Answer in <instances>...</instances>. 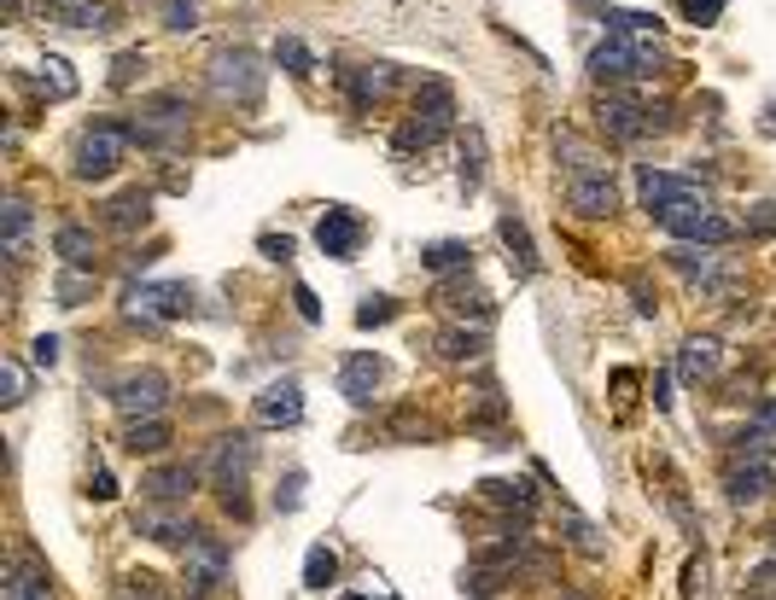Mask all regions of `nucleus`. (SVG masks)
Wrapping results in <instances>:
<instances>
[{"mask_svg": "<svg viewBox=\"0 0 776 600\" xmlns=\"http://www.w3.org/2000/svg\"><path fill=\"white\" fill-rule=\"evenodd\" d=\"M380 380H385V362L374 350H357V356H345V368H339V397L350 408H368V403H374V391H380Z\"/></svg>", "mask_w": 776, "mask_h": 600, "instance_id": "f8f14e48", "label": "nucleus"}, {"mask_svg": "<svg viewBox=\"0 0 776 600\" xmlns=\"http://www.w3.org/2000/svg\"><path fill=\"white\" fill-rule=\"evenodd\" d=\"M385 437H392V443H427V437H432V425L420 420L415 408H403V415L385 420Z\"/></svg>", "mask_w": 776, "mask_h": 600, "instance_id": "ea45409f", "label": "nucleus"}, {"mask_svg": "<svg viewBox=\"0 0 776 600\" xmlns=\"http://www.w3.org/2000/svg\"><path fill=\"white\" fill-rule=\"evenodd\" d=\"M123 449H129V455H164V449H170V425H164L158 415L129 420V425H123Z\"/></svg>", "mask_w": 776, "mask_h": 600, "instance_id": "c85d7f7f", "label": "nucleus"}, {"mask_svg": "<svg viewBox=\"0 0 776 600\" xmlns=\"http://www.w3.org/2000/svg\"><path fill=\"white\" fill-rule=\"evenodd\" d=\"M554 158L566 164V176H601V169H607V164L596 158V152H589V146L578 141V134H566V129L554 134Z\"/></svg>", "mask_w": 776, "mask_h": 600, "instance_id": "2f4dec72", "label": "nucleus"}, {"mask_svg": "<svg viewBox=\"0 0 776 600\" xmlns=\"http://www.w3.org/2000/svg\"><path fill=\"white\" fill-rule=\"evenodd\" d=\"M420 268L427 274H467L474 268V245H467V239H432V245H420Z\"/></svg>", "mask_w": 776, "mask_h": 600, "instance_id": "b1692460", "label": "nucleus"}, {"mask_svg": "<svg viewBox=\"0 0 776 600\" xmlns=\"http://www.w3.org/2000/svg\"><path fill=\"white\" fill-rule=\"evenodd\" d=\"M134 537L164 542V548H193L199 542V525L181 519V513H170V507H158V513H141V519H134Z\"/></svg>", "mask_w": 776, "mask_h": 600, "instance_id": "6ab92c4d", "label": "nucleus"}, {"mask_svg": "<svg viewBox=\"0 0 776 600\" xmlns=\"http://www.w3.org/2000/svg\"><path fill=\"white\" fill-rule=\"evenodd\" d=\"M561 600H589V595H561Z\"/></svg>", "mask_w": 776, "mask_h": 600, "instance_id": "e2e57ef3", "label": "nucleus"}, {"mask_svg": "<svg viewBox=\"0 0 776 600\" xmlns=\"http://www.w3.org/2000/svg\"><path fill=\"white\" fill-rule=\"evenodd\" d=\"M385 321H397V303L392 298H362V310H357V327H385Z\"/></svg>", "mask_w": 776, "mask_h": 600, "instance_id": "49530a36", "label": "nucleus"}, {"mask_svg": "<svg viewBox=\"0 0 776 600\" xmlns=\"http://www.w3.org/2000/svg\"><path fill=\"white\" fill-rule=\"evenodd\" d=\"M485 187V134L467 129L462 134V193H479Z\"/></svg>", "mask_w": 776, "mask_h": 600, "instance_id": "c9c22d12", "label": "nucleus"}, {"mask_svg": "<svg viewBox=\"0 0 776 600\" xmlns=\"http://www.w3.org/2000/svg\"><path fill=\"white\" fill-rule=\"evenodd\" d=\"M0 600H53V583L41 572H29V565H19V572L0 583Z\"/></svg>", "mask_w": 776, "mask_h": 600, "instance_id": "f704fd0d", "label": "nucleus"}, {"mask_svg": "<svg viewBox=\"0 0 776 600\" xmlns=\"http://www.w3.org/2000/svg\"><path fill=\"white\" fill-rule=\"evenodd\" d=\"M607 36H631V41H660V12H613L607 7Z\"/></svg>", "mask_w": 776, "mask_h": 600, "instance_id": "c756f323", "label": "nucleus"}, {"mask_svg": "<svg viewBox=\"0 0 776 600\" xmlns=\"http://www.w3.org/2000/svg\"><path fill=\"white\" fill-rule=\"evenodd\" d=\"M759 129H765L771 141H776V106H765V123H759Z\"/></svg>", "mask_w": 776, "mask_h": 600, "instance_id": "052dcab7", "label": "nucleus"}, {"mask_svg": "<svg viewBox=\"0 0 776 600\" xmlns=\"http://www.w3.org/2000/svg\"><path fill=\"white\" fill-rule=\"evenodd\" d=\"M566 204L578 216H589V221H601V216H613L619 211V187H613V176H566Z\"/></svg>", "mask_w": 776, "mask_h": 600, "instance_id": "9b49d317", "label": "nucleus"}, {"mask_svg": "<svg viewBox=\"0 0 776 600\" xmlns=\"http://www.w3.org/2000/svg\"><path fill=\"white\" fill-rule=\"evenodd\" d=\"M134 71H146V53H141V47H129V53L111 59V88H129Z\"/></svg>", "mask_w": 776, "mask_h": 600, "instance_id": "8fccbe9b", "label": "nucleus"}, {"mask_svg": "<svg viewBox=\"0 0 776 600\" xmlns=\"http://www.w3.org/2000/svg\"><path fill=\"white\" fill-rule=\"evenodd\" d=\"M753 432H771V437H776V403H759V415H753Z\"/></svg>", "mask_w": 776, "mask_h": 600, "instance_id": "13d9d810", "label": "nucleus"}, {"mask_svg": "<svg viewBox=\"0 0 776 600\" xmlns=\"http://www.w3.org/2000/svg\"><path fill=\"white\" fill-rule=\"evenodd\" d=\"M741 233H748V239H771V233H776V204H771V199L753 204L748 221H741Z\"/></svg>", "mask_w": 776, "mask_h": 600, "instance_id": "09e8293b", "label": "nucleus"}, {"mask_svg": "<svg viewBox=\"0 0 776 600\" xmlns=\"http://www.w3.org/2000/svg\"><path fill=\"white\" fill-rule=\"evenodd\" d=\"M666 268H678L683 280H701L706 291H724V280H718V251H713V245H683V239H678V245L666 251Z\"/></svg>", "mask_w": 776, "mask_h": 600, "instance_id": "412c9836", "label": "nucleus"}, {"mask_svg": "<svg viewBox=\"0 0 776 600\" xmlns=\"http://www.w3.org/2000/svg\"><path fill=\"white\" fill-rule=\"evenodd\" d=\"M497 589H502L497 565H474V572L462 577V595H474V600H497Z\"/></svg>", "mask_w": 776, "mask_h": 600, "instance_id": "79ce46f5", "label": "nucleus"}, {"mask_svg": "<svg viewBox=\"0 0 776 600\" xmlns=\"http://www.w3.org/2000/svg\"><path fill=\"white\" fill-rule=\"evenodd\" d=\"M0 385H7V397H0L7 408H19V403L29 397V373H24L19 356H7V362H0Z\"/></svg>", "mask_w": 776, "mask_h": 600, "instance_id": "a19ab883", "label": "nucleus"}, {"mask_svg": "<svg viewBox=\"0 0 776 600\" xmlns=\"http://www.w3.org/2000/svg\"><path fill=\"white\" fill-rule=\"evenodd\" d=\"M415 117L444 134V129L455 123V94H450V82H420V88H415Z\"/></svg>", "mask_w": 776, "mask_h": 600, "instance_id": "393cba45", "label": "nucleus"}, {"mask_svg": "<svg viewBox=\"0 0 776 600\" xmlns=\"http://www.w3.org/2000/svg\"><path fill=\"white\" fill-rule=\"evenodd\" d=\"M53 7H76V0H53Z\"/></svg>", "mask_w": 776, "mask_h": 600, "instance_id": "0e129e2a", "label": "nucleus"}, {"mask_svg": "<svg viewBox=\"0 0 776 600\" xmlns=\"http://www.w3.org/2000/svg\"><path fill=\"white\" fill-rule=\"evenodd\" d=\"M193 310V286L188 280H141L129 291V315L134 321H176Z\"/></svg>", "mask_w": 776, "mask_h": 600, "instance_id": "423d86ee", "label": "nucleus"}, {"mask_svg": "<svg viewBox=\"0 0 776 600\" xmlns=\"http://www.w3.org/2000/svg\"><path fill=\"white\" fill-rule=\"evenodd\" d=\"M654 221H660L671 239H683V245H713V251H718V245H730V239H736V228H730V221H724L706 199H689V204H671V211H654Z\"/></svg>", "mask_w": 776, "mask_h": 600, "instance_id": "7ed1b4c3", "label": "nucleus"}, {"mask_svg": "<svg viewBox=\"0 0 776 600\" xmlns=\"http://www.w3.org/2000/svg\"><path fill=\"white\" fill-rule=\"evenodd\" d=\"M303 484H310V478H303V467H293V472H286V490L275 495V507H280V513H298V507H303Z\"/></svg>", "mask_w": 776, "mask_h": 600, "instance_id": "603ef678", "label": "nucleus"}, {"mask_svg": "<svg viewBox=\"0 0 776 600\" xmlns=\"http://www.w3.org/2000/svg\"><path fill=\"white\" fill-rule=\"evenodd\" d=\"M263 256H275V263H280V256H293V239H286V233H263Z\"/></svg>", "mask_w": 776, "mask_h": 600, "instance_id": "4d7b16f0", "label": "nucleus"}, {"mask_svg": "<svg viewBox=\"0 0 776 600\" xmlns=\"http://www.w3.org/2000/svg\"><path fill=\"white\" fill-rule=\"evenodd\" d=\"M141 117H146V123H164V129H181V134H188L193 99L181 94V88H158V94H146V99H141Z\"/></svg>", "mask_w": 776, "mask_h": 600, "instance_id": "5701e85b", "label": "nucleus"}, {"mask_svg": "<svg viewBox=\"0 0 776 600\" xmlns=\"http://www.w3.org/2000/svg\"><path fill=\"white\" fill-rule=\"evenodd\" d=\"M333 577H339V554H333L327 542H315L310 554H303V589H327Z\"/></svg>", "mask_w": 776, "mask_h": 600, "instance_id": "e433bc0d", "label": "nucleus"}, {"mask_svg": "<svg viewBox=\"0 0 776 600\" xmlns=\"http://www.w3.org/2000/svg\"><path fill=\"white\" fill-rule=\"evenodd\" d=\"M36 88H41L47 99H71V94H76V71H71L59 53H47V59L36 64Z\"/></svg>", "mask_w": 776, "mask_h": 600, "instance_id": "473e14b6", "label": "nucleus"}, {"mask_svg": "<svg viewBox=\"0 0 776 600\" xmlns=\"http://www.w3.org/2000/svg\"><path fill=\"white\" fill-rule=\"evenodd\" d=\"M438 303H444V310H450L455 321H474L479 333L497 321V303L485 298V291H479L474 280H462V286H438Z\"/></svg>", "mask_w": 776, "mask_h": 600, "instance_id": "aec40b11", "label": "nucleus"}, {"mask_svg": "<svg viewBox=\"0 0 776 600\" xmlns=\"http://www.w3.org/2000/svg\"><path fill=\"white\" fill-rule=\"evenodd\" d=\"M771 542H776V530H771Z\"/></svg>", "mask_w": 776, "mask_h": 600, "instance_id": "69168bd1", "label": "nucleus"}, {"mask_svg": "<svg viewBox=\"0 0 776 600\" xmlns=\"http://www.w3.org/2000/svg\"><path fill=\"white\" fill-rule=\"evenodd\" d=\"M123 146H129V123H94L82 129V141L71 152V169L82 181H106L117 164H123Z\"/></svg>", "mask_w": 776, "mask_h": 600, "instance_id": "20e7f679", "label": "nucleus"}, {"mask_svg": "<svg viewBox=\"0 0 776 600\" xmlns=\"http://www.w3.org/2000/svg\"><path fill=\"white\" fill-rule=\"evenodd\" d=\"M566 530H572V542H578L584 554H601V530L589 525V519H578V513H566Z\"/></svg>", "mask_w": 776, "mask_h": 600, "instance_id": "864d4df0", "label": "nucleus"}, {"mask_svg": "<svg viewBox=\"0 0 776 600\" xmlns=\"http://www.w3.org/2000/svg\"><path fill=\"white\" fill-rule=\"evenodd\" d=\"M660 41H631V36H607L596 53H589V76L596 82H643L660 71Z\"/></svg>", "mask_w": 776, "mask_h": 600, "instance_id": "f03ea898", "label": "nucleus"}, {"mask_svg": "<svg viewBox=\"0 0 776 600\" xmlns=\"http://www.w3.org/2000/svg\"><path fill=\"white\" fill-rule=\"evenodd\" d=\"M718 368H724V345H718V338H689V345L678 350V373H683V385H706V380H718Z\"/></svg>", "mask_w": 776, "mask_h": 600, "instance_id": "4be33fe9", "label": "nucleus"}, {"mask_svg": "<svg viewBox=\"0 0 776 600\" xmlns=\"http://www.w3.org/2000/svg\"><path fill=\"white\" fill-rule=\"evenodd\" d=\"M432 141H438V129H432V123H420V117H409V123L397 129V152H415V146L427 152Z\"/></svg>", "mask_w": 776, "mask_h": 600, "instance_id": "de8ad7c7", "label": "nucleus"}, {"mask_svg": "<svg viewBox=\"0 0 776 600\" xmlns=\"http://www.w3.org/2000/svg\"><path fill=\"white\" fill-rule=\"evenodd\" d=\"M485 502H497V507H520L526 513L532 507V484H520V478H485Z\"/></svg>", "mask_w": 776, "mask_h": 600, "instance_id": "4c0bfd02", "label": "nucleus"}, {"mask_svg": "<svg viewBox=\"0 0 776 600\" xmlns=\"http://www.w3.org/2000/svg\"><path fill=\"white\" fill-rule=\"evenodd\" d=\"M223 583H228V542L199 530V542L188 548V589L211 595V589H223Z\"/></svg>", "mask_w": 776, "mask_h": 600, "instance_id": "6e6552de", "label": "nucleus"}, {"mask_svg": "<svg viewBox=\"0 0 776 600\" xmlns=\"http://www.w3.org/2000/svg\"><path fill=\"white\" fill-rule=\"evenodd\" d=\"M146 216H152V193H146V187H134V193H123V199L106 204V228H111V233L146 228Z\"/></svg>", "mask_w": 776, "mask_h": 600, "instance_id": "bb28decb", "label": "nucleus"}, {"mask_svg": "<svg viewBox=\"0 0 776 600\" xmlns=\"http://www.w3.org/2000/svg\"><path fill=\"white\" fill-rule=\"evenodd\" d=\"M776 484V460H753V455H730V467H724V490H730L736 507L759 502V495H771Z\"/></svg>", "mask_w": 776, "mask_h": 600, "instance_id": "9d476101", "label": "nucleus"}, {"mask_svg": "<svg viewBox=\"0 0 776 600\" xmlns=\"http://www.w3.org/2000/svg\"><path fill=\"white\" fill-rule=\"evenodd\" d=\"M94 495H99V502H111V495H117V478H111L106 467L94 472Z\"/></svg>", "mask_w": 776, "mask_h": 600, "instance_id": "bf43d9fd", "label": "nucleus"}, {"mask_svg": "<svg viewBox=\"0 0 776 600\" xmlns=\"http://www.w3.org/2000/svg\"><path fill=\"white\" fill-rule=\"evenodd\" d=\"M339 88L350 94L357 111H374L385 94L397 88V64H362V71H339Z\"/></svg>", "mask_w": 776, "mask_h": 600, "instance_id": "2eb2a0df", "label": "nucleus"}, {"mask_svg": "<svg viewBox=\"0 0 776 600\" xmlns=\"http://www.w3.org/2000/svg\"><path fill=\"white\" fill-rule=\"evenodd\" d=\"M636 193H643L648 216H654V211H671V204H689V199H706L695 181H683V176H666V169H643V176H636Z\"/></svg>", "mask_w": 776, "mask_h": 600, "instance_id": "dca6fc26", "label": "nucleus"}, {"mask_svg": "<svg viewBox=\"0 0 776 600\" xmlns=\"http://www.w3.org/2000/svg\"><path fill=\"white\" fill-rule=\"evenodd\" d=\"M251 415H258V425H298V420H303V391H298L293 380L268 385V391H258Z\"/></svg>", "mask_w": 776, "mask_h": 600, "instance_id": "a211bd4d", "label": "nucleus"}, {"mask_svg": "<svg viewBox=\"0 0 776 600\" xmlns=\"http://www.w3.org/2000/svg\"><path fill=\"white\" fill-rule=\"evenodd\" d=\"M141 490H146V502H158V507H181V502L199 490V467H188V460L152 467V472L141 478Z\"/></svg>", "mask_w": 776, "mask_h": 600, "instance_id": "4468645a", "label": "nucleus"}, {"mask_svg": "<svg viewBox=\"0 0 776 600\" xmlns=\"http://www.w3.org/2000/svg\"><path fill=\"white\" fill-rule=\"evenodd\" d=\"M368 239V221L357 211H345V204H333V211L315 221V245H322V256H333V263H350V256L362 251Z\"/></svg>", "mask_w": 776, "mask_h": 600, "instance_id": "0eeeda50", "label": "nucleus"}, {"mask_svg": "<svg viewBox=\"0 0 776 600\" xmlns=\"http://www.w3.org/2000/svg\"><path fill=\"white\" fill-rule=\"evenodd\" d=\"M251 460H258V443H251L246 432H234V437L216 443V449H211V478H216V490H240L246 472H251Z\"/></svg>", "mask_w": 776, "mask_h": 600, "instance_id": "ddd939ff", "label": "nucleus"}, {"mask_svg": "<svg viewBox=\"0 0 776 600\" xmlns=\"http://www.w3.org/2000/svg\"><path fill=\"white\" fill-rule=\"evenodd\" d=\"M724 7H730V0H678V12H683V19L695 24V29L718 24V19H724Z\"/></svg>", "mask_w": 776, "mask_h": 600, "instance_id": "a18cd8bd", "label": "nucleus"}, {"mask_svg": "<svg viewBox=\"0 0 776 600\" xmlns=\"http://www.w3.org/2000/svg\"><path fill=\"white\" fill-rule=\"evenodd\" d=\"M683 600H713V565L706 560L683 565Z\"/></svg>", "mask_w": 776, "mask_h": 600, "instance_id": "c03bdc74", "label": "nucleus"}, {"mask_svg": "<svg viewBox=\"0 0 776 600\" xmlns=\"http://www.w3.org/2000/svg\"><path fill=\"white\" fill-rule=\"evenodd\" d=\"M164 24L188 36V29H199V7H193V0H164Z\"/></svg>", "mask_w": 776, "mask_h": 600, "instance_id": "3c124183", "label": "nucleus"}, {"mask_svg": "<svg viewBox=\"0 0 776 600\" xmlns=\"http://www.w3.org/2000/svg\"><path fill=\"white\" fill-rule=\"evenodd\" d=\"M263 59L251 53V47H223V53L211 59V94L216 99H228V106H246V111H258L263 106Z\"/></svg>", "mask_w": 776, "mask_h": 600, "instance_id": "f257e3e1", "label": "nucleus"}, {"mask_svg": "<svg viewBox=\"0 0 776 600\" xmlns=\"http://www.w3.org/2000/svg\"><path fill=\"white\" fill-rule=\"evenodd\" d=\"M432 350H438V362L467 368V362H479V356H485V333L479 327L474 333H467V327H444V333L432 338Z\"/></svg>", "mask_w": 776, "mask_h": 600, "instance_id": "a878e982", "label": "nucleus"}, {"mask_svg": "<svg viewBox=\"0 0 776 600\" xmlns=\"http://www.w3.org/2000/svg\"><path fill=\"white\" fill-rule=\"evenodd\" d=\"M275 64H280V71H293V76H310V71H315V53H310L298 36H280V41H275Z\"/></svg>", "mask_w": 776, "mask_h": 600, "instance_id": "58836bf2", "label": "nucleus"}, {"mask_svg": "<svg viewBox=\"0 0 776 600\" xmlns=\"http://www.w3.org/2000/svg\"><path fill=\"white\" fill-rule=\"evenodd\" d=\"M164 403H170V380H164L158 368H134L111 385V408L123 420H146V415H158Z\"/></svg>", "mask_w": 776, "mask_h": 600, "instance_id": "39448f33", "label": "nucleus"}, {"mask_svg": "<svg viewBox=\"0 0 776 600\" xmlns=\"http://www.w3.org/2000/svg\"><path fill=\"white\" fill-rule=\"evenodd\" d=\"M345 600H392V595H345Z\"/></svg>", "mask_w": 776, "mask_h": 600, "instance_id": "680f3d73", "label": "nucleus"}, {"mask_svg": "<svg viewBox=\"0 0 776 600\" xmlns=\"http://www.w3.org/2000/svg\"><path fill=\"white\" fill-rule=\"evenodd\" d=\"M29 350H36V362H41V368H53V362H59V338H53V333H41Z\"/></svg>", "mask_w": 776, "mask_h": 600, "instance_id": "6e6d98bb", "label": "nucleus"}, {"mask_svg": "<svg viewBox=\"0 0 776 600\" xmlns=\"http://www.w3.org/2000/svg\"><path fill=\"white\" fill-rule=\"evenodd\" d=\"M596 129L607 134V141H643V134L654 129V117L625 94H601L596 99Z\"/></svg>", "mask_w": 776, "mask_h": 600, "instance_id": "1a4fd4ad", "label": "nucleus"}, {"mask_svg": "<svg viewBox=\"0 0 776 600\" xmlns=\"http://www.w3.org/2000/svg\"><path fill=\"white\" fill-rule=\"evenodd\" d=\"M497 239L509 245V268H514V280H532V274H537V245H532L526 216H520V211H502V216H497Z\"/></svg>", "mask_w": 776, "mask_h": 600, "instance_id": "f3484780", "label": "nucleus"}, {"mask_svg": "<svg viewBox=\"0 0 776 600\" xmlns=\"http://www.w3.org/2000/svg\"><path fill=\"white\" fill-rule=\"evenodd\" d=\"M293 303H298V315H303V321H322V303H315V291H310V286H293Z\"/></svg>", "mask_w": 776, "mask_h": 600, "instance_id": "5fc2aeb1", "label": "nucleus"}, {"mask_svg": "<svg viewBox=\"0 0 776 600\" xmlns=\"http://www.w3.org/2000/svg\"><path fill=\"white\" fill-rule=\"evenodd\" d=\"M47 19L64 24V29H94V36H99V29L111 24V7H99V0H94V7H47Z\"/></svg>", "mask_w": 776, "mask_h": 600, "instance_id": "72a5a7b5", "label": "nucleus"}, {"mask_svg": "<svg viewBox=\"0 0 776 600\" xmlns=\"http://www.w3.org/2000/svg\"><path fill=\"white\" fill-rule=\"evenodd\" d=\"M82 298H94V274H82V268L59 274V303L64 310H82Z\"/></svg>", "mask_w": 776, "mask_h": 600, "instance_id": "37998d69", "label": "nucleus"}, {"mask_svg": "<svg viewBox=\"0 0 776 600\" xmlns=\"http://www.w3.org/2000/svg\"><path fill=\"white\" fill-rule=\"evenodd\" d=\"M53 251L64 256V268H94V256H99L94 233L82 228V221H64V228L53 233Z\"/></svg>", "mask_w": 776, "mask_h": 600, "instance_id": "cd10ccee", "label": "nucleus"}, {"mask_svg": "<svg viewBox=\"0 0 776 600\" xmlns=\"http://www.w3.org/2000/svg\"><path fill=\"white\" fill-rule=\"evenodd\" d=\"M29 221H36V216H29L24 199H7V204H0V228H7V256H12V263L29 251Z\"/></svg>", "mask_w": 776, "mask_h": 600, "instance_id": "7c9ffc66", "label": "nucleus"}]
</instances>
